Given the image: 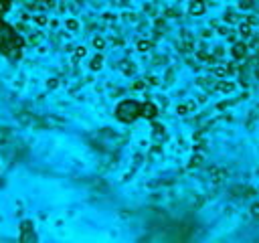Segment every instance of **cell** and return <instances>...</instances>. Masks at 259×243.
Masks as SVG:
<instances>
[{"label": "cell", "instance_id": "3957f363", "mask_svg": "<svg viewBox=\"0 0 259 243\" xmlns=\"http://www.w3.org/2000/svg\"><path fill=\"white\" fill-rule=\"evenodd\" d=\"M93 47H95V49H103V47H105V41H103L101 36H95V39H93Z\"/></svg>", "mask_w": 259, "mask_h": 243}, {"label": "cell", "instance_id": "7a4b0ae2", "mask_svg": "<svg viewBox=\"0 0 259 243\" xmlns=\"http://www.w3.org/2000/svg\"><path fill=\"white\" fill-rule=\"evenodd\" d=\"M101 65H103V57L101 55H95V59L91 61V69H99Z\"/></svg>", "mask_w": 259, "mask_h": 243}, {"label": "cell", "instance_id": "8992f818", "mask_svg": "<svg viewBox=\"0 0 259 243\" xmlns=\"http://www.w3.org/2000/svg\"><path fill=\"white\" fill-rule=\"evenodd\" d=\"M34 23L41 24V26H45V24H47V16H41V14H39V16H34Z\"/></svg>", "mask_w": 259, "mask_h": 243}, {"label": "cell", "instance_id": "9c48e42d", "mask_svg": "<svg viewBox=\"0 0 259 243\" xmlns=\"http://www.w3.org/2000/svg\"><path fill=\"white\" fill-rule=\"evenodd\" d=\"M134 87L138 89V91H142V87H144V81H138V83H134Z\"/></svg>", "mask_w": 259, "mask_h": 243}, {"label": "cell", "instance_id": "ba28073f", "mask_svg": "<svg viewBox=\"0 0 259 243\" xmlns=\"http://www.w3.org/2000/svg\"><path fill=\"white\" fill-rule=\"evenodd\" d=\"M75 55H77V59H81L83 55H85V49L83 47H77V51H75Z\"/></svg>", "mask_w": 259, "mask_h": 243}, {"label": "cell", "instance_id": "52a82bcc", "mask_svg": "<svg viewBox=\"0 0 259 243\" xmlns=\"http://www.w3.org/2000/svg\"><path fill=\"white\" fill-rule=\"evenodd\" d=\"M192 12H203V2H194L192 4Z\"/></svg>", "mask_w": 259, "mask_h": 243}, {"label": "cell", "instance_id": "30bf717a", "mask_svg": "<svg viewBox=\"0 0 259 243\" xmlns=\"http://www.w3.org/2000/svg\"><path fill=\"white\" fill-rule=\"evenodd\" d=\"M138 49H142V51H146V49H148V43H138Z\"/></svg>", "mask_w": 259, "mask_h": 243}, {"label": "cell", "instance_id": "6da1fadb", "mask_svg": "<svg viewBox=\"0 0 259 243\" xmlns=\"http://www.w3.org/2000/svg\"><path fill=\"white\" fill-rule=\"evenodd\" d=\"M217 91L221 93H231L233 89H235V83H217V87H214Z\"/></svg>", "mask_w": 259, "mask_h": 243}, {"label": "cell", "instance_id": "277c9868", "mask_svg": "<svg viewBox=\"0 0 259 243\" xmlns=\"http://www.w3.org/2000/svg\"><path fill=\"white\" fill-rule=\"evenodd\" d=\"M243 53H245V47H243V45H239V47H235V49H233V55H235L237 59H241V55H243Z\"/></svg>", "mask_w": 259, "mask_h": 243}, {"label": "cell", "instance_id": "5b68a950", "mask_svg": "<svg viewBox=\"0 0 259 243\" xmlns=\"http://www.w3.org/2000/svg\"><path fill=\"white\" fill-rule=\"evenodd\" d=\"M67 28H69V31H79V23L71 18V20H67Z\"/></svg>", "mask_w": 259, "mask_h": 243}]
</instances>
